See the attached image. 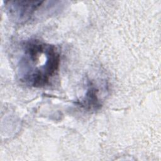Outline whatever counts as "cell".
I'll use <instances>...</instances> for the list:
<instances>
[{
    "instance_id": "obj_1",
    "label": "cell",
    "mask_w": 161,
    "mask_h": 161,
    "mask_svg": "<svg viewBox=\"0 0 161 161\" xmlns=\"http://www.w3.org/2000/svg\"><path fill=\"white\" fill-rule=\"evenodd\" d=\"M19 63L20 80L26 85L41 87L47 85L57 72L60 53L52 45L31 40L23 46Z\"/></svg>"
},
{
    "instance_id": "obj_3",
    "label": "cell",
    "mask_w": 161,
    "mask_h": 161,
    "mask_svg": "<svg viewBox=\"0 0 161 161\" xmlns=\"http://www.w3.org/2000/svg\"><path fill=\"white\" fill-rule=\"evenodd\" d=\"M98 92L99 89L94 84L90 82L88 85L85 96L79 101V105L88 111H94L99 109L101 103L99 99Z\"/></svg>"
},
{
    "instance_id": "obj_2",
    "label": "cell",
    "mask_w": 161,
    "mask_h": 161,
    "mask_svg": "<svg viewBox=\"0 0 161 161\" xmlns=\"http://www.w3.org/2000/svg\"><path fill=\"white\" fill-rule=\"evenodd\" d=\"M43 1H9L6 2V7L10 18L17 23L28 20L34 12Z\"/></svg>"
}]
</instances>
